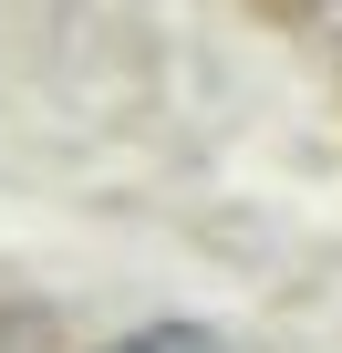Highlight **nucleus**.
Here are the masks:
<instances>
[{"mask_svg": "<svg viewBox=\"0 0 342 353\" xmlns=\"http://www.w3.org/2000/svg\"><path fill=\"white\" fill-rule=\"evenodd\" d=\"M114 353H228V343L197 332V322H156V332H135V343H114Z\"/></svg>", "mask_w": 342, "mask_h": 353, "instance_id": "obj_1", "label": "nucleus"}]
</instances>
